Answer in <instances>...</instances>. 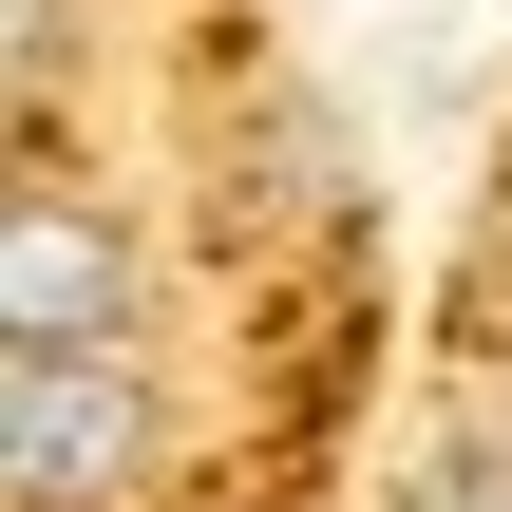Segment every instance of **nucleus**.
Returning <instances> with one entry per match:
<instances>
[{
	"instance_id": "2",
	"label": "nucleus",
	"mask_w": 512,
	"mask_h": 512,
	"mask_svg": "<svg viewBox=\"0 0 512 512\" xmlns=\"http://www.w3.org/2000/svg\"><path fill=\"white\" fill-rule=\"evenodd\" d=\"M0 323H19V342H114V323H133L114 228H76L57 190H19V228H0Z\"/></svg>"
},
{
	"instance_id": "1",
	"label": "nucleus",
	"mask_w": 512,
	"mask_h": 512,
	"mask_svg": "<svg viewBox=\"0 0 512 512\" xmlns=\"http://www.w3.org/2000/svg\"><path fill=\"white\" fill-rule=\"evenodd\" d=\"M0 475H19V512H114L133 494V380H114V342H19Z\"/></svg>"
},
{
	"instance_id": "3",
	"label": "nucleus",
	"mask_w": 512,
	"mask_h": 512,
	"mask_svg": "<svg viewBox=\"0 0 512 512\" xmlns=\"http://www.w3.org/2000/svg\"><path fill=\"white\" fill-rule=\"evenodd\" d=\"M399 512H512V456H437V475H418Z\"/></svg>"
}]
</instances>
